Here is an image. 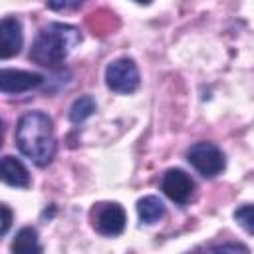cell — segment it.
Segmentation results:
<instances>
[{"instance_id": "6da1fadb", "label": "cell", "mask_w": 254, "mask_h": 254, "mask_svg": "<svg viewBox=\"0 0 254 254\" xmlns=\"http://www.w3.org/2000/svg\"><path fill=\"white\" fill-rule=\"evenodd\" d=\"M16 147L36 167H48L56 155L54 121L44 111H28L16 123Z\"/></svg>"}, {"instance_id": "7a4b0ae2", "label": "cell", "mask_w": 254, "mask_h": 254, "mask_svg": "<svg viewBox=\"0 0 254 254\" xmlns=\"http://www.w3.org/2000/svg\"><path fill=\"white\" fill-rule=\"evenodd\" d=\"M79 42H81V32L75 26L52 22L38 32L30 48V60L42 67L58 69L64 65V62Z\"/></svg>"}, {"instance_id": "3957f363", "label": "cell", "mask_w": 254, "mask_h": 254, "mask_svg": "<svg viewBox=\"0 0 254 254\" xmlns=\"http://www.w3.org/2000/svg\"><path fill=\"white\" fill-rule=\"evenodd\" d=\"M187 161L204 179L218 177L226 167V157H224L222 149L210 141H198V143L190 145L187 149Z\"/></svg>"}, {"instance_id": "277c9868", "label": "cell", "mask_w": 254, "mask_h": 254, "mask_svg": "<svg viewBox=\"0 0 254 254\" xmlns=\"http://www.w3.org/2000/svg\"><path fill=\"white\" fill-rule=\"evenodd\" d=\"M105 85L113 93H123V95L137 91L141 85L137 64L131 58H117L109 62L105 67Z\"/></svg>"}, {"instance_id": "5b68a950", "label": "cell", "mask_w": 254, "mask_h": 254, "mask_svg": "<svg viewBox=\"0 0 254 254\" xmlns=\"http://www.w3.org/2000/svg\"><path fill=\"white\" fill-rule=\"evenodd\" d=\"M89 220L101 236H119L127 224V212L119 202H97L89 210Z\"/></svg>"}, {"instance_id": "8992f818", "label": "cell", "mask_w": 254, "mask_h": 254, "mask_svg": "<svg viewBox=\"0 0 254 254\" xmlns=\"http://www.w3.org/2000/svg\"><path fill=\"white\" fill-rule=\"evenodd\" d=\"M159 187L173 202H177L181 206L192 202L194 190H196V185H194L192 177L189 173H185L183 169H167L161 177Z\"/></svg>"}, {"instance_id": "52a82bcc", "label": "cell", "mask_w": 254, "mask_h": 254, "mask_svg": "<svg viewBox=\"0 0 254 254\" xmlns=\"http://www.w3.org/2000/svg\"><path fill=\"white\" fill-rule=\"evenodd\" d=\"M44 83V75L36 71H26V69H10L4 67L0 71V91L4 95H18L26 93L30 89H36Z\"/></svg>"}, {"instance_id": "ba28073f", "label": "cell", "mask_w": 254, "mask_h": 254, "mask_svg": "<svg viewBox=\"0 0 254 254\" xmlns=\"http://www.w3.org/2000/svg\"><path fill=\"white\" fill-rule=\"evenodd\" d=\"M22 46H24V34L20 20L14 16H4L0 22V58L8 60L20 54Z\"/></svg>"}, {"instance_id": "9c48e42d", "label": "cell", "mask_w": 254, "mask_h": 254, "mask_svg": "<svg viewBox=\"0 0 254 254\" xmlns=\"http://www.w3.org/2000/svg\"><path fill=\"white\" fill-rule=\"evenodd\" d=\"M0 175L2 181L14 189H28L32 185L30 181V173L24 167V163L12 155H4L0 161Z\"/></svg>"}, {"instance_id": "30bf717a", "label": "cell", "mask_w": 254, "mask_h": 254, "mask_svg": "<svg viewBox=\"0 0 254 254\" xmlns=\"http://www.w3.org/2000/svg\"><path fill=\"white\" fill-rule=\"evenodd\" d=\"M12 254H42V244L38 230L34 226H24L16 232L12 244H10Z\"/></svg>"}, {"instance_id": "8fae6325", "label": "cell", "mask_w": 254, "mask_h": 254, "mask_svg": "<svg viewBox=\"0 0 254 254\" xmlns=\"http://www.w3.org/2000/svg\"><path fill=\"white\" fill-rule=\"evenodd\" d=\"M137 214H139V220L143 224H155L161 218H165L167 208H165V202L159 196L147 194V196L137 200Z\"/></svg>"}, {"instance_id": "7c38bea8", "label": "cell", "mask_w": 254, "mask_h": 254, "mask_svg": "<svg viewBox=\"0 0 254 254\" xmlns=\"http://www.w3.org/2000/svg\"><path fill=\"white\" fill-rule=\"evenodd\" d=\"M95 109H97L95 99H93L91 95H81V97H77V99L71 103L67 115H69V121H71L73 125H79V123H83L85 119H89V117L95 113Z\"/></svg>"}, {"instance_id": "4fadbf2b", "label": "cell", "mask_w": 254, "mask_h": 254, "mask_svg": "<svg viewBox=\"0 0 254 254\" xmlns=\"http://www.w3.org/2000/svg\"><path fill=\"white\" fill-rule=\"evenodd\" d=\"M234 220L248 232L254 236V204H242L234 210Z\"/></svg>"}, {"instance_id": "5bb4252c", "label": "cell", "mask_w": 254, "mask_h": 254, "mask_svg": "<svg viewBox=\"0 0 254 254\" xmlns=\"http://www.w3.org/2000/svg\"><path fill=\"white\" fill-rule=\"evenodd\" d=\"M204 254H250V250L242 242H224V244L208 246Z\"/></svg>"}, {"instance_id": "9a60e30c", "label": "cell", "mask_w": 254, "mask_h": 254, "mask_svg": "<svg viewBox=\"0 0 254 254\" xmlns=\"http://www.w3.org/2000/svg\"><path fill=\"white\" fill-rule=\"evenodd\" d=\"M0 210H2V230L0 232H2V236H6L10 230V224H12V212H10L8 204H2Z\"/></svg>"}, {"instance_id": "2e32d148", "label": "cell", "mask_w": 254, "mask_h": 254, "mask_svg": "<svg viewBox=\"0 0 254 254\" xmlns=\"http://www.w3.org/2000/svg\"><path fill=\"white\" fill-rule=\"evenodd\" d=\"M48 8H52V10H71V8H81V2H50Z\"/></svg>"}]
</instances>
